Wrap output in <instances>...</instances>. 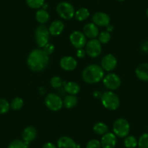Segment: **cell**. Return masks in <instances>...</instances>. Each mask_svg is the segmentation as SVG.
Segmentation results:
<instances>
[{"mask_svg":"<svg viewBox=\"0 0 148 148\" xmlns=\"http://www.w3.org/2000/svg\"><path fill=\"white\" fill-rule=\"evenodd\" d=\"M142 49L143 52H148V46H146V44H144L142 47Z\"/></svg>","mask_w":148,"mask_h":148,"instance_id":"cell-39","label":"cell"},{"mask_svg":"<svg viewBox=\"0 0 148 148\" xmlns=\"http://www.w3.org/2000/svg\"><path fill=\"white\" fill-rule=\"evenodd\" d=\"M26 5L31 9L39 10L45 3V0H25Z\"/></svg>","mask_w":148,"mask_h":148,"instance_id":"cell-28","label":"cell"},{"mask_svg":"<svg viewBox=\"0 0 148 148\" xmlns=\"http://www.w3.org/2000/svg\"><path fill=\"white\" fill-rule=\"evenodd\" d=\"M124 146L126 148H135L138 145V140L134 136H126L124 139Z\"/></svg>","mask_w":148,"mask_h":148,"instance_id":"cell-25","label":"cell"},{"mask_svg":"<svg viewBox=\"0 0 148 148\" xmlns=\"http://www.w3.org/2000/svg\"><path fill=\"white\" fill-rule=\"evenodd\" d=\"M86 148H101V143L97 139H91L86 144Z\"/></svg>","mask_w":148,"mask_h":148,"instance_id":"cell-34","label":"cell"},{"mask_svg":"<svg viewBox=\"0 0 148 148\" xmlns=\"http://www.w3.org/2000/svg\"><path fill=\"white\" fill-rule=\"evenodd\" d=\"M135 75L139 80L142 82H148V63L143 62L136 67L135 70Z\"/></svg>","mask_w":148,"mask_h":148,"instance_id":"cell-16","label":"cell"},{"mask_svg":"<svg viewBox=\"0 0 148 148\" xmlns=\"http://www.w3.org/2000/svg\"><path fill=\"white\" fill-rule=\"evenodd\" d=\"M49 29L45 25H39L35 31V41L38 47L42 49L47 44L49 43Z\"/></svg>","mask_w":148,"mask_h":148,"instance_id":"cell-5","label":"cell"},{"mask_svg":"<svg viewBox=\"0 0 148 148\" xmlns=\"http://www.w3.org/2000/svg\"><path fill=\"white\" fill-rule=\"evenodd\" d=\"M92 95H93V97L95 98V99H101V97H102V93H101L99 91L95 90V92L92 93Z\"/></svg>","mask_w":148,"mask_h":148,"instance_id":"cell-37","label":"cell"},{"mask_svg":"<svg viewBox=\"0 0 148 148\" xmlns=\"http://www.w3.org/2000/svg\"><path fill=\"white\" fill-rule=\"evenodd\" d=\"M106 28H107V31H108L109 33L112 32V31H113V26L112 25H110V24H109V25L106 27Z\"/></svg>","mask_w":148,"mask_h":148,"instance_id":"cell-38","label":"cell"},{"mask_svg":"<svg viewBox=\"0 0 148 148\" xmlns=\"http://www.w3.org/2000/svg\"><path fill=\"white\" fill-rule=\"evenodd\" d=\"M97 38L99 42H100L102 45H106V44H108V42L110 41V39H111L110 33H109L107 31H101V32L99 34V35H98Z\"/></svg>","mask_w":148,"mask_h":148,"instance_id":"cell-29","label":"cell"},{"mask_svg":"<svg viewBox=\"0 0 148 148\" xmlns=\"http://www.w3.org/2000/svg\"><path fill=\"white\" fill-rule=\"evenodd\" d=\"M90 15L89 10L86 8H81L76 10L75 15H74V18L79 22H82L87 19Z\"/></svg>","mask_w":148,"mask_h":148,"instance_id":"cell-22","label":"cell"},{"mask_svg":"<svg viewBox=\"0 0 148 148\" xmlns=\"http://www.w3.org/2000/svg\"><path fill=\"white\" fill-rule=\"evenodd\" d=\"M42 148H58L55 144L52 143V142H47L43 145Z\"/></svg>","mask_w":148,"mask_h":148,"instance_id":"cell-36","label":"cell"},{"mask_svg":"<svg viewBox=\"0 0 148 148\" xmlns=\"http://www.w3.org/2000/svg\"><path fill=\"white\" fill-rule=\"evenodd\" d=\"M92 23L97 26L107 27L110 24V18L107 13L103 12H97L92 15Z\"/></svg>","mask_w":148,"mask_h":148,"instance_id":"cell-12","label":"cell"},{"mask_svg":"<svg viewBox=\"0 0 148 148\" xmlns=\"http://www.w3.org/2000/svg\"><path fill=\"white\" fill-rule=\"evenodd\" d=\"M117 136L113 132H107L102 135L101 138V147L102 148H115L117 144Z\"/></svg>","mask_w":148,"mask_h":148,"instance_id":"cell-13","label":"cell"},{"mask_svg":"<svg viewBox=\"0 0 148 148\" xmlns=\"http://www.w3.org/2000/svg\"><path fill=\"white\" fill-rule=\"evenodd\" d=\"M102 106L109 110H116L120 106V99L113 91H108L102 93L100 99Z\"/></svg>","mask_w":148,"mask_h":148,"instance_id":"cell-3","label":"cell"},{"mask_svg":"<svg viewBox=\"0 0 148 148\" xmlns=\"http://www.w3.org/2000/svg\"><path fill=\"white\" fill-rule=\"evenodd\" d=\"M83 33L86 38L90 39H97L99 34V28L93 23H88L84 26Z\"/></svg>","mask_w":148,"mask_h":148,"instance_id":"cell-15","label":"cell"},{"mask_svg":"<svg viewBox=\"0 0 148 148\" xmlns=\"http://www.w3.org/2000/svg\"><path fill=\"white\" fill-rule=\"evenodd\" d=\"M117 1H119V2H124L126 0H117Z\"/></svg>","mask_w":148,"mask_h":148,"instance_id":"cell-41","label":"cell"},{"mask_svg":"<svg viewBox=\"0 0 148 148\" xmlns=\"http://www.w3.org/2000/svg\"><path fill=\"white\" fill-rule=\"evenodd\" d=\"M146 15H147V17L148 18V8L147 9V10H146Z\"/></svg>","mask_w":148,"mask_h":148,"instance_id":"cell-40","label":"cell"},{"mask_svg":"<svg viewBox=\"0 0 148 148\" xmlns=\"http://www.w3.org/2000/svg\"><path fill=\"white\" fill-rule=\"evenodd\" d=\"M79 99L76 95H68L64 98L63 106L67 109H71L77 105Z\"/></svg>","mask_w":148,"mask_h":148,"instance_id":"cell-23","label":"cell"},{"mask_svg":"<svg viewBox=\"0 0 148 148\" xmlns=\"http://www.w3.org/2000/svg\"><path fill=\"white\" fill-rule=\"evenodd\" d=\"M35 18L39 23H40L41 25H45L49 21L50 15L46 10L39 9L36 12Z\"/></svg>","mask_w":148,"mask_h":148,"instance_id":"cell-21","label":"cell"},{"mask_svg":"<svg viewBox=\"0 0 148 148\" xmlns=\"http://www.w3.org/2000/svg\"><path fill=\"white\" fill-rule=\"evenodd\" d=\"M42 49H43L44 52H45V54H47L48 56H49V55H51L52 54H53V52H55V46H54L53 44L49 43H49L47 44V45H45L43 48H42Z\"/></svg>","mask_w":148,"mask_h":148,"instance_id":"cell-33","label":"cell"},{"mask_svg":"<svg viewBox=\"0 0 148 148\" xmlns=\"http://www.w3.org/2000/svg\"><path fill=\"white\" fill-rule=\"evenodd\" d=\"M10 109V104L7 99H0V115L6 114Z\"/></svg>","mask_w":148,"mask_h":148,"instance_id":"cell-30","label":"cell"},{"mask_svg":"<svg viewBox=\"0 0 148 148\" xmlns=\"http://www.w3.org/2000/svg\"><path fill=\"white\" fill-rule=\"evenodd\" d=\"M108 126L103 122H97L93 126V131L98 135H104L108 132Z\"/></svg>","mask_w":148,"mask_h":148,"instance_id":"cell-24","label":"cell"},{"mask_svg":"<svg viewBox=\"0 0 148 148\" xmlns=\"http://www.w3.org/2000/svg\"><path fill=\"white\" fill-rule=\"evenodd\" d=\"M56 11L58 15L64 20H71L74 18L76 10L73 5L68 2H61L57 5Z\"/></svg>","mask_w":148,"mask_h":148,"instance_id":"cell-6","label":"cell"},{"mask_svg":"<svg viewBox=\"0 0 148 148\" xmlns=\"http://www.w3.org/2000/svg\"><path fill=\"white\" fill-rule=\"evenodd\" d=\"M77 65V61L72 56H64L60 60V66L65 71H74Z\"/></svg>","mask_w":148,"mask_h":148,"instance_id":"cell-14","label":"cell"},{"mask_svg":"<svg viewBox=\"0 0 148 148\" xmlns=\"http://www.w3.org/2000/svg\"><path fill=\"white\" fill-rule=\"evenodd\" d=\"M139 148H148V133L142 134L138 140Z\"/></svg>","mask_w":148,"mask_h":148,"instance_id":"cell-32","label":"cell"},{"mask_svg":"<svg viewBox=\"0 0 148 148\" xmlns=\"http://www.w3.org/2000/svg\"><path fill=\"white\" fill-rule=\"evenodd\" d=\"M130 132V124L126 119L120 118L115 121L113 125V132L116 136L125 138Z\"/></svg>","mask_w":148,"mask_h":148,"instance_id":"cell-4","label":"cell"},{"mask_svg":"<svg viewBox=\"0 0 148 148\" xmlns=\"http://www.w3.org/2000/svg\"><path fill=\"white\" fill-rule=\"evenodd\" d=\"M45 103L47 108L53 112L60 110L63 107V100L62 98L55 93L48 94L45 97Z\"/></svg>","mask_w":148,"mask_h":148,"instance_id":"cell-7","label":"cell"},{"mask_svg":"<svg viewBox=\"0 0 148 148\" xmlns=\"http://www.w3.org/2000/svg\"><path fill=\"white\" fill-rule=\"evenodd\" d=\"M102 82L104 86L109 89V91L117 90L121 85V79L120 76L114 73H110L104 76Z\"/></svg>","mask_w":148,"mask_h":148,"instance_id":"cell-8","label":"cell"},{"mask_svg":"<svg viewBox=\"0 0 148 148\" xmlns=\"http://www.w3.org/2000/svg\"><path fill=\"white\" fill-rule=\"evenodd\" d=\"M70 42L73 47L76 49H82L86 45V37L83 32L79 31H74L70 34Z\"/></svg>","mask_w":148,"mask_h":148,"instance_id":"cell-10","label":"cell"},{"mask_svg":"<svg viewBox=\"0 0 148 148\" xmlns=\"http://www.w3.org/2000/svg\"><path fill=\"white\" fill-rule=\"evenodd\" d=\"M64 28H65V25H64L63 22L60 20H56L50 24L48 29H49V32L51 36H58L62 34V31H64Z\"/></svg>","mask_w":148,"mask_h":148,"instance_id":"cell-18","label":"cell"},{"mask_svg":"<svg viewBox=\"0 0 148 148\" xmlns=\"http://www.w3.org/2000/svg\"><path fill=\"white\" fill-rule=\"evenodd\" d=\"M86 50L84 49L83 48H82V49H78L77 50H76V57L80 58V59H83V58H84V57L86 56Z\"/></svg>","mask_w":148,"mask_h":148,"instance_id":"cell-35","label":"cell"},{"mask_svg":"<svg viewBox=\"0 0 148 148\" xmlns=\"http://www.w3.org/2000/svg\"><path fill=\"white\" fill-rule=\"evenodd\" d=\"M118 65V60L113 54H107L101 60V65L102 69L107 72H110L116 69Z\"/></svg>","mask_w":148,"mask_h":148,"instance_id":"cell-11","label":"cell"},{"mask_svg":"<svg viewBox=\"0 0 148 148\" xmlns=\"http://www.w3.org/2000/svg\"><path fill=\"white\" fill-rule=\"evenodd\" d=\"M105 72L100 65L91 64L87 65L82 71V79L84 82L89 84H95L102 81Z\"/></svg>","mask_w":148,"mask_h":148,"instance_id":"cell-2","label":"cell"},{"mask_svg":"<svg viewBox=\"0 0 148 148\" xmlns=\"http://www.w3.org/2000/svg\"><path fill=\"white\" fill-rule=\"evenodd\" d=\"M24 105V101L22 98L19 97H15L12 100L10 103V108L13 110L18 111L20 110L21 109H22V108L23 107Z\"/></svg>","mask_w":148,"mask_h":148,"instance_id":"cell-26","label":"cell"},{"mask_svg":"<svg viewBox=\"0 0 148 148\" xmlns=\"http://www.w3.org/2000/svg\"><path fill=\"white\" fill-rule=\"evenodd\" d=\"M50 85L54 89H60L63 85V81L60 76H55L51 79Z\"/></svg>","mask_w":148,"mask_h":148,"instance_id":"cell-31","label":"cell"},{"mask_svg":"<svg viewBox=\"0 0 148 148\" xmlns=\"http://www.w3.org/2000/svg\"><path fill=\"white\" fill-rule=\"evenodd\" d=\"M64 90L68 94L71 95H76L80 92L81 86L76 82H63Z\"/></svg>","mask_w":148,"mask_h":148,"instance_id":"cell-20","label":"cell"},{"mask_svg":"<svg viewBox=\"0 0 148 148\" xmlns=\"http://www.w3.org/2000/svg\"><path fill=\"white\" fill-rule=\"evenodd\" d=\"M85 47H86L85 50L86 55L92 58H97L102 53V44L97 39H90L89 42H86Z\"/></svg>","mask_w":148,"mask_h":148,"instance_id":"cell-9","label":"cell"},{"mask_svg":"<svg viewBox=\"0 0 148 148\" xmlns=\"http://www.w3.org/2000/svg\"><path fill=\"white\" fill-rule=\"evenodd\" d=\"M77 145L72 138L68 136H61L57 142L58 148H77Z\"/></svg>","mask_w":148,"mask_h":148,"instance_id":"cell-19","label":"cell"},{"mask_svg":"<svg viewBox=\"0 0 148 148\" xmlns=\"http://www.w3.org/2000/svg\"><path fill=\"white\" fill-rule=\"evenodd\" d=\"M37 136V131L35 127L32 126H26L22 132V139L24 142L31 143L35 140Z\"/></svg>","mask_w":148,"mask_h":148,"instance_id":"cell-17","label":"cell"},{"mask_svg":"<svg viewBox=\"0 0 148 148\" xmlns=\"http://www.w3.org/2000/svg\"><path fill=\"white\" fill-rule=\"evenodd\" d=\"M29 144L27 142H24L23 140L15 139L9 144L8 148H28Z\"/></svg>","mask_w":148,"mask_h":148,"instance_id":"cell-27","label":"cell"},{"mask_svg":"<svg viewBox=\"0 0 148 148\" xmlns=\"http://www.w3.org/2000/svg\"><path fill=\"white\" fill-rule=\"evenodd\" d=\"M49 62V57L40 48L33 49L27 58L28 67L35 73L42 72L46 69Z\"/></svg>","mask_w":148,"mask_h":148,"instance_id":"cell-1","label":"cell"}]
</instances>
